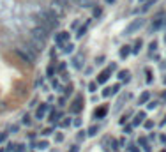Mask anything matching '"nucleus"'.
<instances>
[{
  "instance_id": "nucleus-1",
  "label": "nucleus",
  "mask_w": 166,
  "mask_h": 152,
  "mask_svg": "<svg viewBox=\"0 0 166 152\" xmlns=\"http://www.w3.org/2000/svg\"><path fill=\"white\" fill-rule=\"evenodd\" d=\"M30 37H34V39H39L41 42H46V39L50 37V34H48V30H44L42 27H35V29L32 30Z\"/></svg>"
},
{
  "instance_id": "nucleus-2",
  "label": "nucleus",
  "mask_w": 166,
  "mask_h": 152,
  "mask_svg": "<svg viewBox=\"0 0 166 152\" xmlns=\"http://www.w3.org/2000/svg\"><path fill=\"white\" fill-rule=\"evenodd\" d=\"M143 23H145V20H141V18H140V20H134L129 27H127V29H125V34H129V35H131V34H134L136 30H140V29L143 27Z\"/></svg>"
},
{
  "instance_id": "nucleus-3",
  "label": "nucleus",
  "mask_w": 166,
  "mask_h": 152,
  "mask_svg": "<svg viewBox=\"0 0 166 152\" xmlns=\"http://www.w3.org/2000/svg\"><path fill=\"white\" fill-rule=\"evenodd\" d=\"M28 48H32L34 50V53L35 51H42L44 50V42H41L39 39H34V37H30V46Z\"/></svg>"
},
{
  "instance_id": "nucleus-4",
  "label": "nucleus",
  "mask_w": 166,
  "mask_h": 152,
  "mask_svg": "<svg viewBox=\"0 0 166 152\" xmlns=\"http://www.w3.org/2000/svg\"><path fill=\"white\" fill-rule=\"evenodd\" d=\"M111 69H115V66H111L110 69H106V71L101 73V74H99V78H97V83H104V81L108 80V74L111 73Z\"/></svg>"
},
{
  "instance_id": "nucleus-5",
  "label": "nucleus",
  "mask_w": 166,
  "mask_h": 152,
  "mask_svg": "<svg viewBox=\"0 0 166 152\" xmlns=\"http://www.w3.org/2000/svg\"><path fill=\"white\" fill-rule=\"evenodd\" d=\"M67 39H69V32H60L57 35V44H64Z\"/></svg>"
},
{
  "instance_id": "nucleus-6",
  "label": "nucleus",
  "mask_w": 166,
  "mask_h": 152,
  "mask_svg": "<svg viewBox=\"0 0 166 152\" xmlns=\"http://www.w3.org/2000/svg\"><path fill=\"white\" fill-rule=\"evenodd\" d=\"M46 110H48V106H46V104H41V106L37 108V119H44V113H46Z\"/></svg>"
},
{
  "instance_id": "nucleus-7",
  "label": "nucleus",
  "mask_w": 166,
  "mask_h": 152,
  "mask_svg": "<svg viewBox=\"0 0 166 152\" xmlns=\"http://www.w3.org/2000/svg\"><path fill=\"white\" fill-rule=\"evenodd\" d=\"M94 115H95V119H103L104 115H106V108H99V110H95V113H94Z\"/></svg>"
},
{
  "instance_id": "nucleus-8",
  "label": "nucleus",
  "mask_w": 166,
  "mask_h": 152,
  "mask_svg": "<svg viewBox=\"0 0 166 152\" xmlns=\"http://www.w3.org/2000/svg\"><path fill=\"white\" fill-rule=\"evenodd\" d=\"M80 108H81V97L76 99V103H74V106H73V112H80Z\"/></svg>"
},
{
  "instance_id": "nucleus-9",
  "label": "nucleus",
  "mask_w": 166,
  "mask_h": 152,
  "mask_svg": "<svg viewBox=\"0 0 166 152\" xmlns=\"http://www.w3.org/2000/svg\"><path fill=\"white\" fill-rule=\"evenodd\" d=\"M129 53H131V50H129V46H124V48L120 50V57H122V59H125V57H127Z\"/></svg>"
},
{
  "instance_id": "nucleus-10",
  "label": "nucleus",
  "mask_w": 166,
  "mask_h": 152,
  "mask_svg": "<svg viewBox=\"0 0 166 152\" xmlns=\"http://www.w3.org/2000/svg\"><path fill=\"white\" fill-rule=\"evenodd\" d=\"M161 27H163V20H161V18H157L156 21H154V23H152V29H161Z\"/></svg>"
},
{
  "instance_id": "nucleus-11",
  "label": "nucleus",
  "mask_w": 166,
  "mask_h": 152,
  "mask_svg": "<svg viewBox=\"0 0 166 152\" xmlns=\"http://www.w3.org/2000/svg\"><path fill=\"white\" fill-rule=\"evenodd\" d=\"M148 97H150V94H148V92H143V94H141V97H140V104L147 103V101H148Z\"/></svg>"
},
{
  "instance_id": "nucleus-12",
  "label": "nucleus",
  "mask_w": 166,
  "mask_h": 152,
  "mask_svg": "<svg viewBox=\"0 0 166 152\" xmlns=\"http://www.w3.org/2000/svg\"><path fill=\"white\" fill-rule=\"evenodd\" d=\"M143 119H145V112H140V113H138V115H136V120H134V126H136V124H140V122L143 120Z\"/></svg>"
},
{
  "instance_id": "nucleus-13",
  "label": "nucleus",
  "mask_w": 166,
  "mask_h": 152,
  "mask_svg": "<svg viewBox=\"0 0 166 152\" xmlns=\"http://www.w3.org/2000/svg\"><path fill=\"white\" fill-rule=\"evenodd\" d=\"M73 50H74V46H73V44H71V42L64 46V51H65V53H71V51H73Z\"/></svg>"
},
{
  "instance_id": "nucleus-14",
  "label": "nucleus",
  "mask_w": 166,
  "mask_h": 152,
  "mask_svg": "<svg viewBox=\"0 0 166 152\" xmlns=\"http://www.w3.org/2000/svg\"><path fill=\"white\" fill-rule=\"evenodd\" d=\"M85 32H87V27H81V29L78 30V34H76V35H78V37H81V35L85 34Z\"/></svg>"
},
{
  "instance_id": "nucleus-15",
  "label": "nucleus",
  "mask_w": 166,
  "mask_h": 152,
  "mask_svg": "<svg viewBox=\"0 0 166 152\" xmlns=\"http://www.w3.org/2000/svg\"><path fill=\"white\" fill-rule=\"evenodd\" d=\"M16 152H25V145H16Z\"/></svg>"
},
{
  "instance_id": "nucleus-16",
  "label": "nucleus",
  "mask_w": 166,
  "mask_h": 152,
  "mask_svg": "<svg viewBox=\"0 0 166 152\" xmlns=\"http://www.w3.org/2000/svg\"><path fill=\"white\" fill-rule=\"evenodd\" d=\"M140 48H141V41H140V42L136 44V48L133 50V53H138V51H140Z\"/></svg>"
},
{
  "instance_id": "nucleus-17",
  "label": "nucleus",
  "mask_w": 166,
  "mask_h": 152,
  "mask_svg": "<svg viewBox=\"0 0 166 152\" xmlns=\"http://www.w3.org/2000/svg\"><path fill=\"white\" fill-rule=\"evenodd\" d=\"M46 147H48V143H46V142H41V143H39V149H41V150H44Z\"/></svg>"
},
{
  "instance_id": "nucleus-18",
  "label": "nucleus",
  "mask_w": 166,
  "mask_h": 152,
  "mask_svg": "<svg viewBox=\"0 0 166 152\" xmlns=\"http://www.w3.org/2000/svg\"><path fill=\"white\" fill-rule=\"evenodd\" d=\"M157 104L156 103H148V106H147V108H148V110H152V108H156Z\"/></svg>"
},
{
  "instance_id": "nucleus-19",
  "label": "nucleus",
  "mask_w": 166,
  "mask_h": 152,
  "mask_svg": "<svg viewBox=\"0 0 166 152\" xmlns=\"http://www.w3.org/2000/svg\"><path fill=\"white\" fill-rule=\"evenodd\" d=\"M95 133H97V127H92V129H90V133H88V134H90V136H94V134H95Z\"/></svg>"
},
{
  "instance_id": "nucleus-20",
  "label": "nucleus",
  "mask_w": 166,
  "mask_h": 152,
  "mask_svg": "<svg viewBox=\"0 0 166 152\" xmlns=\"http://www.w3.org/2000/svg\"><path fill=\"white\" fill-rule=\"evenodd\" d=\"M156 48H157V42H156V41H154V42H150V50H156Z\"/></svg>"
},
{
  "instance_id": "nucleus-21",
  "label": "nucleus",
  "mask_w": 166,
  "mask_h": 152,
  "mask_svg": "<svg viewBox=\"0 0 166 152\" xmlns=\"http://www.w3.org/2000/svg\"><path fill=\"white\" fill-rule=\"evenodd\" d=\"M23 122H25V124H30V117H28V115H27V117H23Z\"/></svg>"
},
{
  "instance_id": "nucleus-22",
  "label": "nucleus",
  "mask_w": 166,
  "mask_h": 152,
  "mask_svg": "<svg viewBox=\"0 0 166 152\" xmlns=\"http://www.w3.org/2000/svg\"><path fill=\"white\" fill-rule=\"evenodd\" d=\"M152 126H154V124H152V122H150V120H148V122H145V127H147V129H150Z\"/></svg>"
},
{
  "instance_id": "nucleus-23",
  "label": "nucleus",
  "mask_w": 166,
  "mask_h": 152,
  "mask_svg": "<svg viewBox=\"0 0 166 152\" xmlns=\"http://www.w3.org/2000/svg\"><path fill=\"white\" fill-rule=\"evenodd\" d=\"M88 89H90V92H95V83H90V87H88Z\"/></svg>"
},
{
  "instance_id": "nucleus-24",
  "label": "nucleus",
  "mask_w": 166,
  "mask_h": 152,
  "mask_svg": "<svg viewBox=\"0 0 166 152\" xmlns=\"http://www.w3.org/2000/svg\"><path fill=\"white\" fill-rule=\"evenodd\" d=\"M4 140H5V133H2V134H0V142H4Z\"/></svg>"
},
{
  "instance_id": "nucleus-25",
  "label": "nucleus",
  "mask_w": 166,
  "mask_h": 152,
  "mask_svg": "<svg viewBox=\"0 0 166 152\" xmlns=\"http://www.w3.org/2000/svg\"><path fill=\"white\" fill-rule=\"evenodd\" d=\"M69 152H78V147L74 145V147H73V149H71V150H69Z\"/></svg>"
},
{
  "instance_id": "nucleus-26",
  "label": "nucleus",
  "mask_w": 166,
  "mask_h": 152,
  "mask_svg": "<svg viewBox=\"0 0 166 152\" xmlns=\"http://www.w3.org/2000/svg\"><path fill=\"white\" fill-rule=\"evenodd\" d=\"M106 2H108V4H113L115 0H106Z\"/></svg>"
},
{
  "instance_id": "nucleus-27",
  "label": "nucleus",
  "mask_w": 166,
  "mask_h": 152,
  "mask_svg": "<svg viewBox=\"0 0 166 152\" xmlns=\"http://www.w3.org/2000/svg\"><path fill=\"white\" fill-rule=\"evenodd\" d=\"M163 97H164V99H166V94H164V96H163Z\"/></svg>"
},
{
  "instance_id": "nucleus-28",
  "label": "nucleus",
  "mask_w": 166,
  "mask_h": 152,
  "mask_svg": "<svg viewBox=\"0 0 166 152\" xmlns=\"http://www.w3.org/2000/svg\"><path fill=\"white\" fill-rule=\"evenodd\" d=\"M164 83H166V78H164Z\"/></svg>"
},
{
  "instance_id": "nucleus-29",
  "label": "nucleus",
  "mask_w": 166,
  "mask_h": 152,
  "mask_svg": "<svg viewBox=\"0 0 166 152\" xmlns=\"http://www.w3.org/2000/svg\"><path fill=\"white\" fill-rule=\"evenodd\" d=\"M154 2H156V0H154Z\"/></svg>"
},
{
  "instance_id": "nucleus-30",
  "label": "nucleus",
  "mask_w": 166,
  "mask_h": 152,
  "mask_svg": "<svg viewBox=\"0 0 166 152\" xmlns=\"http://www.w3.org/2000/svg\"><path fill=\"white\" fill-rule=\"evenodd\" d=\"M163 152H164V150H163Z\"/></svg>"
}]
</instances>
